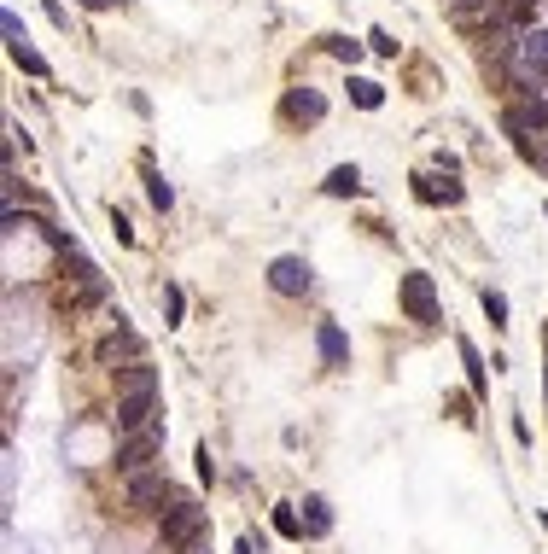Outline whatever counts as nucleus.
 Masks as SVG:
<instances>
[{
	"instance_id": "obj_1",
	"label": "nucleus",
	"mask_w": 548,
	"mask_h": 554,
	"mask_svg": "<svg viewBox=\"0 0 548 554\" xmlns=\"http://www.w3.org/2000/svg\"><path fill=\"white\" fill-rule=\"evenodd\" d=\"M152 420H158V368L129 362V368H123V385H117V432L129 438V432L152 426Z\"/></svg>"
},
{
	"instance_id": "obj_2",
	"label": "nucleus",
	"mask_w": 548,
	"mask_h": 554,
	"mask_svg": "<svg viewBox=\"0 0 548 554\" xmlns=\"http://www.w3.org/2000/svg\"><path fill=\"white\" fill-rule=\"evenodd\" d=\"M502 65L525 94H548V24H531V30L514 35V47L502 53Z\"/></svg>"
},
{
	"instance_id": "obj_3",
	"label": "nucleus",
	"mask_w": 548,
	"mask_h": 554,
	"mask_svg": "<svg viewBox=\"0 0 548 554\" xmlns=\"http://www.w3.org/2000/svg\"><path fill=\"white\" fill-rule=\"evenodd\" d=\"M158 455H164V420L140 426V432H129V438L117 444V473H123V479H140V473H152Z\"/></svg>"
},
{
	"instance_id": "obj_4",
	"label": "nucleus",
	"mask_w": 548,
	"mask_h": 554,
	"mask_svg": "<svg viewBox=\"0 0 548 554\" xmlns=\"http://www.w3.org/2000/svg\"><path fill=\"white\" fill-rule=\"evenodd\" d=\"M164 537H170L175 549H187L193 537H205V508L193 496H175L170 508H164Z\"/></svg>"
},
{
	"instance_id": "obj_5",
	"label": "nucleus",
	"mask_w": 548,
	"mask_h": 554,
	"mask_svg": "<svg viewBox=\"0 0 548 554\" xmlns=\"http://www.w3.org/2000/svg\"><path fill=\"white\" fill-rule=\"evenodd\" d=\"M269 286L280 292V298H304L309 286H315V275H309L304 257H274V263H269Z\"/></svg>"
},
{
	"instance_id": "obj_6",
	"label": "nucleus",
	"mask_w": 548,
	"mask_h": 554,
	"mask_svg": "<svg viewBox=\"0 0 548 554\" xmlns=\"http://www.w3.org/2000/svg\"><path fill=\"white\" fill-rule=\"evenodd\" d=\"M123 485H129V502H135L140 514H158V508H164V502H175L170 479H164V473H158V467H152V473H140V479H123Z\"/></svg>"
},
{
	"instance_id": "obj_7",
	"label": "nucleus",
	"mask_w": 548,
	"mask_h": 554,
	"mask_svg": "<svg viewBox=\"0 0 548 554\" xmlns=\"http://www.w3.org/2000/svg\"><path fill=\"white\" fill-rule=\"evenodd\" d=\"M403 310H409V321H438L432 275H403Z\"/></svg>"
},
{
	"instance_id": "obj_8",
	"label": "nucleus",
	"mask_w": 548,
	"mask_h": 554,
	"mask_svg": "<svg viewBox=\"0 0 548 554\" xmlns=\"http://www.w3.org/2000/svg\"><path fill=\"white\" fill-rule=\"evenodd\" d=\"M315 350H321V362H327V368H344V362H350V339H344L333 321H321V327H315Z\"/></svg>"
},
{
	"instance_id": "obj_9",
	"label": "nucleus",
	"mask_w": 548,
	"mask_h": 554,
	"mask_svg": "<svg viewBox=\"0 0 548 554\" xmlns=\"http://www.w3.org/2000/svg\"><path fill=\"white\" fill-rule=\"evenodd\" d=\"M327 531H333L327 502H321V496H304V537H327Z\"/></svg>"
},
{
	"instance_id": "obj_10",
	"label": "nucleus",
	"mask_w": 548,
	"mask_h": 554,
	"mask_svg": "<svg viewBox=\"0 0 548 554\" xmlns=\"http://www.w3.org/2000/svg\"><path fill=\"white\" fill-rule=\"evenodd\" d=\"M117 356H135V362H140V339L129 333V327H117V333L100 345V362H117Z\"/></svg>"
},
{
	"instance_id": "obj_11",
	"label": "nucleus",
	"mask_w": 548,
	"mask_h": 554,
	"mask_svg": "<svg viewBox=\"0 0 548 554\" xmlns=\"http://www.w3.org/2000/svg\"><path fill=\"white\" fill-rule=\"evenodd\" d=\"M321 111H327V100H321V94H309V88H298V94L286 100V117H304V123H315Z\"/></svg>"
},
{
	"instance_id": "obj_12",
	"label": "nucleus",
	"mask_w": 548,
	"mask_h": 554,
	"mask_svg": "<svg viewBox=\"0 0 548 554\" xmlns=\"http://www.w3.org/2000/svg\"><path fill=\"white\" fill-rule=\"evenodd\" d=\"M327 193H333V199H344V193H362V170H356V164H339V170L327 175Z\"/></svg>"
},
{
	"instance_id": "obj_13",
	"label": "nucleus",
	"mask_w": 548,
	"mask_h": 554,
	"mask_svg": "<svg viewBox=\"0 0 548 554\" xmlns=\"http://www.w3.org/2000/svg\"><path fill=\"white\" fill-rule=\"evenodd\" d=\"M350 100L362 105V111H379L385 88H379V82H368V76H350Z\"/></svg>"
},
{
	"instance_id": "obj_14",
	"label": "nucleus",
	"mask_w": 548,
	"mask_h": 554,
	"mask_svg": "<svg viewBox=\"0 0 548 554\" xmlns=\"http://www.w3.org/2000/svg\"><path fill=\"white\" fill-rule=\"evenodd\" d=\"M12 59H18V65H24V70H30V76H47V59L35 53L30 41H18V47H12Z\"/></svg>"
},
{
	"instance_id": "obj_15",
	"label": "nucleus",
	"mask_w": 548,
	"mask_h": 554,
	"mask_svg": "<svg viewBox=\"0 0 548 554\" xmlns=\"http://www.w3.org/2000/svg\"><path fill=\"white\" fill-rule=\"evenodd\" d=\"M146 193H152V205H158V210H170V205H175V193H170V181H164V175H158V170L146 175Z\"/></svg>"
},
{
	"instance_id": "obj_16",
	"label": "nucleus",
	"mask_w": 548,
	"mask_h": 554,
	"mask_svg": "<svg viewBox=\"0 0 548 554\" xmlns=\"http://www.w3.org/2000/svg\"><path fill=\"white\" fill-rule=\"evenodd\" d=\"M274 531H280V537H304V520H298L292 508H274Z\"/></svg>"
},
{
	"instance_id": "obj_17",
	"label": "nucleus",
	"mask_w": 548,
	"mask_h": 554,
	"mask_svg": "<svg viewBox=\"0 0 548 554\" xmlns=\"http://www.w3.org/2000/svg\"><path fill=\"white\" fill-rule=\"evenodd\" d=\"M0 30H6V47H18V41H30V35H24V24H18V12H12V6L0 12Z\"/></svg>"
},
{
	"instance_id": "obj_18",
	"label": "nucleus",
	"mask_w": 548,
	"mask_h": 554,
	"mask_svg": "<svg viewBox=\"0 0 548 554\" xmlns=\"http://www.w3.org/2000/svg\"><path fill=\"white\" fill-rule=\"evenodd\" d=\"M484 315L502 327V321H508V298H502V292H484Z\"/></svg>"
},
{
	"instance_id": "obj_19",
	"label": "nucleus",
	"mask_w": 548,
	"mask_h": 554,
	"mask_svg": "<svg viewBox=\"0 0 548 554\" xmlns=\"http://www.w3.org/2000/svg\"><path fill=\"white\" fill-rule=\"evenodd\" d=\"M461 356H467V374H473V385H484V362H479V350L461 345Z\"/></svg>"
},
{
	"instance_id": "obj_20",
	"label": "nucleus",
	"mask_w": 548,
	"mask_h": 554,
	"mask_svg": "<svg viewBox=\"0 0 548 554\" xmlns=\"http://www.w3.org/2000/svg\"><path fill=\"white\" fill-rule=\"evenodd\" d=\"M164 315H170V321H181V286H164Z\"/></svg>"
},
{
	"instance_id": "obj_21",
	"label": "nucleus",
	"mask_w": 548,
	"mask_h": 554,
	"mask_svg": "<svg viewBox=\"0 0 548 554\" xmlns=\"http://www.w3.org/2000/svg\"><path fill=\"white\" fill-rule=\"evenodd\" d=\"M333 53H339L344 65H356L362 59V41H333Z\"/></svg>"
},
{
	"instance_id": "obj_22",
	"label": "nucleus",
	"mask_w": 548,
	"mask_h": 554,
	"mask_svg": "<svg viewBox=\"0 0 548 554\" xmlns=\"http://www.w3.org/2000/svg\"><path fill=\"white\" fill-rule=\"evenodd\" d=\"M368 47H374V53H385V59L397 53V41H391V35H385V30H374V35H368Z\"/></svg>"
},
{
	"instance_id": "obj_23",
	"label": "nucleus",
	"mask_w": 548,
	"mask_h": 554,
	"mask_svg": "<svg viewBox=\"0 0 548 554\" xmlns=\"http://www.w3.org/2000/svg\"><path fill=\"white\" fill-rule=\"evenodd\" d=\"M88 12H111V6H123V0H82Z\"/></svg>"
},
{
	"instance_id": "obj_24",
	"label": "nucleus",
	"mask_w": 548,
	"mask_h": 554,
	"mask_svg": "<svg viewBox=\"0 0 548 554\" xmlns=\"http://www.w3.org/2000/svg\"><path fill=\"white\" fill-rule=\"evenodd\" d=\"M181 554H210V543H205V537H193V543H187Z\"/></svg>"
},
{
	"instance_id": "obj_25",
	"label": "nucleus",
	"mask_w": 548,
	"mask_h": 554,
	"mask_svg": "<svg viewBox=\"0 0 548 554\" xmlns=\"http://www.w3.org/2000/svg\"><path fill=\"white\" fill-rule=\"evenodd\" d=\"M537 24H548V0H537Z\"/></svg>"
}]
</instances>
